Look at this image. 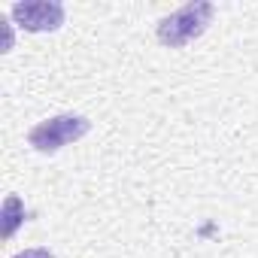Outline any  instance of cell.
I'll use <instances>...</instances> for the list:
<instances>
[{
  "label": "cell",
  "instance_id": "3",
  "mask_svg": "<svg viewBox=\"0 0 258 258\" xmlns=\"http://www.w3.org/2000/svg\"><path fill=\"white\" fill-rule=\"evenodd\" d=\"M13 19L25 28V31H55L64 25V7L61 4H46V0H37V4H16L13 10Z\"/></svg>",
  "mask_w": 258,
  "mask_h": 258
},
{
  "label": "cell",
  "instance_id": "5",
  "mask_svg": "<svg viewBox=\"0 0 258 258\" xmlns=\"http://www.w3.org/2000/svg\"><path fill=\"white\" fill-rule=\"evenodd\" d=\"M13 258H55L49 249H25V252H19V255H13Z\"/></svg>",
  "mask_w": 258,
  "mask_h": 258
},
{
  "label": "cell",
  "instance_id": "4",
  "mask_svg": "<svg viewBox=\"0 0 258 258\" xmlns=\"http://www.w3.org/2000/svg\"><path fill=\"white\" fill-rule=\"evenodd\" d=\"M4 216H7V228H4V234L13 237L16 228H19V222L25 219V216H22V201H19V198H7V204H4Z\"/></svg>",
  "mask_w": 258,
  "mask_h": 258
},
{
  "label": "cell",
  "instance_id": "1",
  "mask_svg": "<svg viewBox=\"0 0 258 258\" xmlns=\"http://www.w3.org/2000/svg\"><path fill=\"white\" fill-rule=\"evenodd\" d=\"M213 16H216V7L207 4V0L188 4V7H182V10H176V13H170L167 19L158 22V40L164 46L179 49V46L191 43L195 37H201L207 31V25L213 22Z\"/></svg>",
  "mask_w": 258,
  "mask_h": 258
},
{
  "label": "cell",
  "instance_id": "2",
  "mask_svg": "<svg viewBox=\"0 0 258 258\" xmlns=\"http://www.w3.org/2000/svg\"><path fill=\"white\" fill-rule=\"evenodd\" d=\"M91 131V121L85 115H52L46 121H40L37 127H31L28 134V143L37 149V152H58L76 140H82L85 134Z\"/></svg>",
  "mask_w": 258,
  "mask_h": 258
}]
</instances>
